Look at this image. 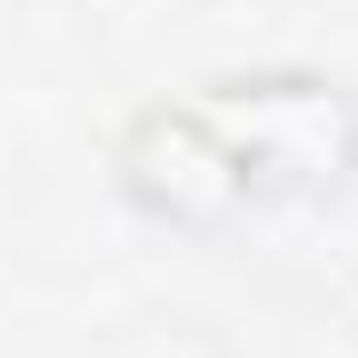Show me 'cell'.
<instances>
[{
	"mask_svg": "<svg viewBox=\"0 0 358 358\" xmlns=\"http://www.w3.org/2000/svg\"><path fill=\"white\" fill-rule=\"evenodd\" d=\"M189 110L209 120L249 219L299 209V199H338L358 179V90L329 70H219L189 90Z\"/></svg>",
	"mask_w": 358,
	"mask_h": 358,
	"instance_id": "6da1fadb",
	"label": "cell"
}]
</instances>
